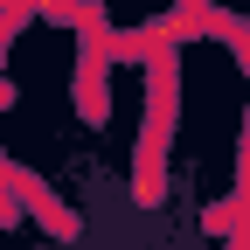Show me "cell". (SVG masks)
<instances>
[{"instance_id": "cell-1", "label": "cell", "mask_w": 250, "mask_h": 250, "mask_svg": "<svg viewBox=\"0 0 250 250\" xmlns=\"http://www.w3.org/2000/svg\"><path fill=\"white\" fill-rule=\"evenodd\" d=\"M223 250H250V236H229V243H223Z\"/></svg>"}]
</instances>
